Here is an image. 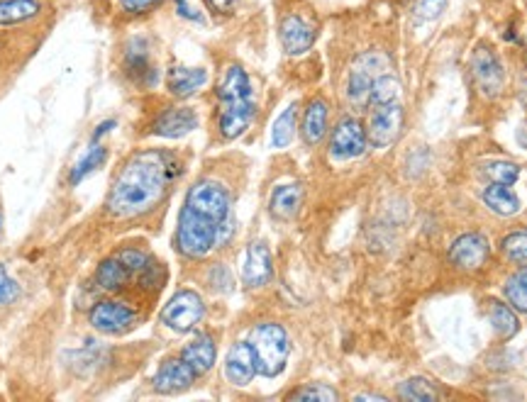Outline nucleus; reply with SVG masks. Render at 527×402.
Wrapping results in <instances>:
<instances>
[{
	"label": "nucleus",
	"mask_w": 527,
	"mask_h": 402,
	"mask_svg": "<svg viewBox=\"0 0 527 402\" xmlns=\"http://www.w3.org/2000/svg\"><path fill=\"white\" fill-rule=\"evenodd\" d=\"M232 225H235L232 217L218 225V222L208 220V217L193 213L184 206V210L178 215V225H176V249L186 258L208 256L210 251L222 246L232 236V232H235Z\"/></svg>",
	"instance_id": "7ed1b4c3"
},
{
	"label": "nucleus",
	"mask_w": 527,
	"mask_h": 402,
	"mask_svg": "<svg viewBox=\"0 0 527 402\" xmlns=\"http://www.w3.org/2000/svg\"><path fill=\"white\" fill-rule=\"evenodd\" d=\"M483 203L486 207H491L496 215H515L520 210V197L512 193L508 186H501V183H493L489 188L483 190Z\"/></svg>",
	"instance_id": "b1692460"
},
{
	"label": "nucleus",
	"mask_w": 527,
	"mask_h": 402,
	"mask_svg": "<svg viewBox=\"0 0 527 402\" xmlns=\"http://www.w3.org/2000/svg\"><path fill=\"white\" fill-rule=\"evenodd\" d=\"M444 8H447V0H418V20L421 23L435 20Z\"/></svg>",
	"instance_id": "4c0bfd02"
},
{
	"label": "nucleus",
	"mask_w": 527,
	"mask_h": 402,
	"mask_svg": "<svg viewBox=\"0 0 527 402\" xmlns=\"http://www.w3.org/2000/svg\"><path fill=\"white\" fill-rule=\"evenodd\" d=\"M184 206L188 207V210H193V213L208 217V220L218 222V225H222L228 217H232V215H229L228 188H225L222 183L213 181V178H200V181L193 183L188 196H186Z\"/></svg>",
	"instance_id": "39448f33"
},
{
	"label": "nucleus",
	"mask_w": 527,
	"mask_h": 402,
	"mask_svg": "<svg viewBox=\"0 0 527 402\" xmlns=\"http://www.w3.org/2000/svg\"><path fill=\"white\" fill-rule=\"evenodd\" d=\"M210 283L215 290H232V276L225 266H215L210 271Z\"/></svg>",
	"instance_id": "a19ab883"
},
{
	"label": "nucleus",
	"mask_w": 527,
	"mask_h": 402,
	"mask_svg": "<svg viewBox=\"0 0 527 402\" xmlns=\"http://www.w3.org/2000/svg\"><path fill=\"white\" fill-rule=\"evenodd\" d=\"M0 227H3V217H0Z\"/></svg>",
	"instance_id": "de8ad7c7"
},
{
	"label": "nucleus",
	"mask_w": 527,
	"mask_h": 402,
	"mask_svg": "<svg viewBox=\"0 0 527 402\" xmlns=\"http://www.w3.org/2000/svg\"><path fill=\"white\" fill-rule=\"evenodd\" d=\"M178 174L174 154L161 149H145L125 161L120 174L115 176L113 188L107 193L106 210L113 220L142 217L159 206L168 186Z\"/></svg>",
	"instance_id": "f257e3e1"
},
{
	"label": "nucleus",
	"mask_w": 527,
	"mask_h": 402,
	"mask_svg": "<svg viewBox=\"0 0 527 402\" xmlns=\"http://www.w3.org/2000/svg\"><path fill=\"white\" fill-rule=\"evenodd\" d=\"M208 84L206 69H191V66H171L167 74V88L174 98H191Z\"/></svg>",
	"instance_id": "aec40b11"
},
{
	"label": "nucleus",
	"mask_w": 527,
	"mask_h": 402,
	"mask_svg": "<svg viewBox=\"0 0 527 402\" xmlns=\"http://www.w3.org/2000/svg\"><path fill=\"white\" fill-rule=\"evenodd\" d=\"M400 100V84H398L396 78L390 76V74H383L374 81L371 85V98L369 103L371 106H381V103H396Z\"/></svg>",
	"instance_id": "c85d7f7f"
},
{
	"label": "nucleus",
	"mask_w": 527,
	"mask_h": 402,
	"mask_svg": "<svg viewBox=\"0 0 527 402\" xmlns=\"http://www.w3.org/2000/svg\"><path fill=\"white\" fill-rule=\"evenodd\" d=\"M367 132L361 127L360 122L351 120H342L332 132V137H329V156L337 161H351V159H360L361 154L367 152Z\"/></svg>",
	"instance_id": "9d476101"
},
{
	"label": "nucleus",
	"mask_w": 527,
	"mask_h": 402,
	"mask_svg": "<svg viewBox=\"0 0 527 402\" xmlns=\"http://www.w3.org/2000/svg\"><path fill=\"white\" fill-rule=\"evenodd\" d=\"M161 0H120V10L125 15H147L159 5Z\"/></svg>",
	"instance_id": "58836bf2"
},
{
	"label": "nucleus",
	"mask_w": 527,
	"mask_h": 402,
	"mask_svg": "<svg viewBox=\"0 0 527 402\" xmlns=\"http://www.w3.org/2000/svg\"><path fill=\"white\" fill-rule=\"evenodd\" d=\"M208 5L215 10V13H220V15H229L235 5H238V0H208Z\"/></svg>",
	"instance_id": "79ce46f5"
},
{
	"label": "nucleus",
	"mask_w": 527,
	"mask_h": 402,
	"mask_svg": "<svg viewBox=\"0 0 527 402\" xmlns=\"http://www.w3.org/2000/svg\"><path fill=\"white\" fill-rule=\"evenodd\" d=\"M522 93H525V103H527V76H525V91Z\"/></svg>",
	"instance_id": "49530a36"
},
{
	"label": "nucleus",
	"mask_w": 527,
	"mask_h": 402,
	"mask_svg": "<svg viewBox=\"0 0 527 402\" xmlns=\"http://www.w3.org/2000/svg\"><path fill=\"white\" fill-rule=\"evenodd\" d=\"M257 376V361L249 342L232 344V349L225 357V378L232 386H249Z\"/></svg>",
	"instance_id": "a211bd4d"
},
{
	"label": "nucleus",
	"mask_w": 527,
	"mask_h": 402,
	"mask_svg": "<svg viewBox=\"0 0 527 402\" xmlns=\"http://www.w3.org/2000/svg\"><path fill=\"white\" fill-rule=\"evenodd\" d=\"M137 281L139 286H145V288L157 290L167 281V271H164V266L157 264V261H149V264L145 266V271L137 276Z\"/></svg>",
	"instance_id": "c9c22d12"
},
{
	"label": "nucleus",
	"mask_w": 527,
	"mask_h": 402,
	"mask_svg": "<svg viewBox=\"0 0 527 402\" xmlns=\"http://www.w3.org/2000/svg\"><path fill=\"white\" fill-rule=\"evenodd\" d=\"M130 278H135V276L125 268L123 261L115 256V254L113 256H107L106 261L98 266V271H96V283H98L103 290H107V293L123 290L125 286L130 283Z\"/></svg>",
	"instance_id": "5701e85b"
},
{
	"label": "nucleus",
	"mask_w": 527,
	"mask_h": 402,
	"mask_svg": "<svg viewBox=\"0 0 527 402\" xmlns=\"http://www.w3.org/2000/svg\"><path fill=\"white\" fill-rule=\"evenodd\" d=\"M198 127V115L191 107H167L164 113L154 120L152 132L159 135V137L167 139H178L193 132Z\"/></svg>",
	"instance_id": "f3484780"
},
{
	"label": "nucleus",
	"mask_w": 527,
	"mask_h": 402,
	"mask_svg": "<svg viewBox=\"0 0 527 402\" xmlns=\"http://www.w3.org/2000/svg\"><path fill=\"white\" fill-rule=\"evenodd\" d=\"M505 297L511 303L512 310L525 312L527 315V271L511 276L505 283Z\"/></svg>",
	"instance_id": "c756f323"
},
{
	"label": "nucleus",
	"mask_w": 527,
	"mask_h": 402,
	"mask_svg": "<svg viewBox=\"0 0 527 402\" xmlns=\"http://www.w3.org/2000/svg\"><path fill=\"white\" fill-rule=\"evenodd\" d=\"M398 395L403 397V400H435L437 393L432 383H428L425 378H410L400 383L398 387Z\"/></svg>",
	"instance_id": "473e14b6"
},
{
	"label": "nucleus",
	"mask_w": 527,
	"mask_h": 402,
	"mask_svg": "<svg viewBox=\"0 0 527 402\" xmlns=\"http://www.w3.org/2000/svg\"><path fill=\"white\" fill-rule=\"evenodd\" d=\"M489 239L479 235V232L459 236L450 249L451 264L457 266V268H464V271H479V268L489 261Z\"/></svg>",
	"instance_id": "f8f14e48"
},
{
	"label": "nucleus",
	"mask_w": 527,
	"mask_h": 402,
	"mask_svg": "<svg viewBox=\"0 0 527 402\" xmlns=\"http://www.w3.org/2000/svg\"><path fill=\"white\" fill-rule=\"evenodd\" d=\"M110 129H115V120H107V122H103V125H98V129L93 132L91 142H100V137H106Z\"/></svg>",
	"instance_id": "37998d69"
},
{
	"label": "nucleus",
	"mask_w": 527,
	"mask_h": 402,
	"mask_svg": "<svg viewBox=\"0 0 527 402\" xmlns=\"http://www.w3.org/2000/svg\"><path fill=\"white\" fill-rule=\"evenodd\" d=\"M315 37H318V32H315V25L310 20H306L303 15L283 17L281 45L286 54H290V56L306 54L315 45Z\"/></svg>",
	"instance_id": "2eb2a0df"
},
{
	"label": "nucleus",
	"mask_w": 527,
	"mask_h": 402,
	"mask_svg": "<svg viewBox=\"0 0 527 402\" xmlns=\"http://www.w3.org/2000/svg\"><path fill=\"white\" fill-rule=\"evenodd\" d=\"M383 74H389V59L383 54L369 52L360 56L350 74V84H347V95H350L351 106H367L371 98V85Z\"/></svg>",
	"instance_id": "0eeeda50"
},
{
	"label": "nucleus",
	"mask_w": 527,
	"mask_h": 402,
	"mask_svg": "<svg viewBox=\"0 0 527 402\" xmlns=\"http://www.w3.org/2000/svg\"><path fill=\"white\" fill-rule=\"evenodd\" d=\"M220 100V113H218V129L225 139H238L245 135L249 125H252L257 106H254L252 81L247 76V71L238 64H229L220 74L218 81V91Z\"/></svg>",
	"instance_id": "f03ea898"
},
{
	"label": "nucleus",
	"mask_w": 527,
	"mask_h": 402,
	"mask_svg": "<svg viewBox=\"0 0 527 402\" xmlns=\"http://www.w3.org/2000/svg\"><path fill=\"white\" fill-rule=\"evenodd\" d=\"M39 0H0V25H20L39 15Z\"/></svg>",
	"instance_id": "393cba45"
},
{
	"label": "nucleus",
	"mask_w": 527,
	"mask_h": 402,
	"mask_svg": "<svg viewBox=\"0 0 527 402\" xmlns=\"http://www.w3.org/2000/svg\"><path fill=\"white\" fill-rule=\"evenodd\" d=\"M115 256L123 261L125 268H127V271H130V274L135 276V278H137V276L142 274V271H145V266L149 264V261H152V258L147 256L145 251L132 249V246H127V249H120L117 254H115Z\"/></svg>",
	"instance_id": "f704fd0d"
},
{
	"label": "nucleus",
	"mask_w": 527,
	"mask_h": 402,
	"mask_svg": "<svg viewBox=\"0 0 527 402\" xmlns=\"http://www.w3.org/2000/svg\"><path fill=\"white\" fill-rule=\"evenodd\" d=\"M249 347L254 351V361H257V373L264 378H276L281 376L286 364H289L290 344L289 334L281 325L276 322H264V325L254 327L249 334Z\"/></svg>",
	"instance_id": "20e7f679"
},
{
	"label": "nucleus",
	"mask_w": 527,
	"mask_h": 402,
	"mask_svg": "<svg viewBox=\"0 0 527 402\" xmlns=\"http://www.w3.org/2000/svg\"><path fill=\"white\" fill-rule=\"evenodd\" d=\"M125 71L142 88L157 84V66L152 64L149 46H147L145 39L137 37L127 45V49H125Z\"/></svg>",
	"instance_id": "4468645a"
},
{
	"label": "nucleus",
	"mask_w": 527,
	"mask_h": 402,
	"mask_svg": "<svg viewBox=\"0 0 527 402\" xmlns=\"http://www.w3.org/2000/svg\"><path fill=\"white\" fill-rule=\"evenodd\" d=\"M274 278V261H271V251L264 242H254L247 249L245 268H242V281L247 288H264L269 281Z\"/></svg>",
	"instance_id": "dca6fc26"
},
{
	"label": "nucleus",
	"mask_w": 527,
	"mask_h": 402,
	"mask_svg": "<svg viewBox=\"0 0 527 402\" xmlns=\"http://www.w3.org/2000/svg\"><path fill=\"white\" fill-rule=\"evenodd\" d=\"M403 106L400 100L396 103H381V106H374V113L369 117V127H367V137L369 142L379 149L383 146L393 145L403 129Z\"/></svg>",
	"instance_id": "6e6552de"
},
{
	"label": "nucleus",
	"mask_w": 527,
	"mask_h": 402,
	"mask_svg": "<svg viewBox=\"0 0 527 402\" xmlns=\"http://www.w3.org/2000/svg\"><path fill=\"white\" fill-rule=\"evenodd\" d=\"M483 176L491 183H501V186H512L520 178V168L511 161H491L483 166Z\"/></svg>",
	"instance_id": "7c9ffc66"
},
{
	"label": "nucleus",
	"mask_w": 527,
	"mask_h": 402,
	"mask_svg": "<svg viewBox=\"0 0 527 402\" xmlns=\"http://www.w3.org/2000/svg\"><path fill=\"white\" fill-rule=\"evenodd\" d=\"M518 142L527 149V125H522V127H520V132H518Z\"/></svg>",
	"instance_id": "c03bdc74"
},
{
	"label": "nucleus",
	"mask_w": 527,
	"mask_h": 402,
	"mask_svg": "<svg viewBox=\"0 0 527 402\" xmlns=\"http://www.w3.org/2000/svg\"><path fill=\"white\" fill-rule=\"evenodd\" d=\"M300 206H303V186H300V183L276 186L271 197H269V210H271L276 220H293V217L299 215Z\"/></svg>",
	"instance_id": "6ab92c4d"
},
{
	"label": "nucleus",
	"mask_w": 527,
	"mask_h": 402,
	"mask_svg": "<svg viewBox=\"0 0 527 402\" xmlns=\"http://www.w3.org/2000/svg\"><path fill=\"white\" fill-rule=\"evenodd\" d=\"M328 117H329V106L322 98H315L308 103L306 113H303V142L308 146L320 145L322 137L328 135Z\"/></svg>",
	"instance_id": "4be33fe9"
},
{
	"label": "nucleus",
	"mask_w": 527,
	"mask_h": 402,
	"mask_svg": "<svg viewBox=\"0 0 527 402\" xmlns=\"http://www.w3.org/2000/svg\"><path fill=\"white\" fill-rule=\"evenodd\" d=\"M196 376H198V373L193 371L184 358H167V361L159 366L157 376H154L152 386L154 390L161 395L184 393V390H188V387L193 386Z\"/></svg>",
	"instance_id": "ddd939ff"
},
{
	"label": "nucleus",
	"mask_w": 527,
	"mask_h": 402,
	"mask_svg": "<svg viewBox=\"0 0 527 402\" xmlns=\"http://www.w3.org/2000/svg\"><path fill=\"white\" fill-rule=\"evenodd\" d=\"M489 319L493 332L501 337V339H512L520 329V322L515 317V312L508 305L498 303V300H491L489 303Z\"/></svg>",
	"instance_id": "a878e982"
},
{
	"label": "nucleus",
	"mask_w": 527,
	"mask_h": 402,
	"mask_svg": "<svg viewBox=\"0 0 527 402\" xmlns=\"http://www.w3.org/2000/svg\"><path fill=\"white\" fill-rule=\"evenodd\" d=\"M471 76H474V84L479 85V91L483 95L493 98L501 93V88H503V66H501L493 49L479 46L471 54Z\"/></svg>",
	"instance_id": "9b49d317"
},
{
	"label": "nucleus",
	"mask_w": 527,
	"mask_h": 402,
	"mask_svg": "<svg viewBox=\"0 0 527 402\" xmlns=\"http://www.w3.org/2000/svg\"><path fill=\"white\" fill-rule=\"evenodd\" d=\"M176 3V13L186 20H193V23H203V13L196 5V0H174Z\"/></svg>",
	"instance_id": "ea45409f"
},
{
	"label": "nucleus",
	"mask_w": 527,
	"mask_h": 402,
	"mask_svg": "<svg viewBox=\"0 0 527 402\" xmlns=\"http://www.w3.org/2000/svg\"><path fill=\"white\" fill-rule=\"evenodd\" d=\"M103 161H106V146L100 145V142H91V149L86 152L84 159L78 161L76 166L71 168V176H69L71 186H76V183L84 181L86 176L93 174V171H96Z\"/></svg>",
	"instance_id": "cd10ccee"
},
{
	"label": "nucleus",
	"mask_w": 527,
	"mask_h": 402,
	"mask_svg": "<svg viewBox=\"0 0 527 402\" xmlns=\"http://www.w3.org/2000/svg\"><path fill=\"white\" fill-rule=\"evenodd\" d=\"M296 117H299L296 106H289L276 117L274 129H271V146L274 149H286L293 142V137H296Z\"/></svg>",
	"instance_id": "bb28decb"
},
{
	"label": "nucleus",
	"mask_w": 527,
	"mask_h": 402,
	"mask_svg": "<svg viewBox=\"0 0 527 402\" xmlns=\"http://www.w3.org/2000/svg\"><path fill=\"white\" fill-rule=\"evenodd\" d=\"M206 317V305L196 290H178L161 310V325H167L174 332H191Z\"/></svg>",
	"instance_id": "423d86ee"
},
{
	"label": "nucleus",
	"mask_w": 527,
	"mask_h": 402,
	"mask_svg": "<svg viewBox=\"0 0 527 402\" xmlns=\"http://www.w3.org/2000/svg\"><path fill=\"white\" fill-rule=\"evenodd\" d=\"M181 358L186 364L191 366L193 371L203 376L215 366V358H218V349H215V339L210 334H198L193 337L191 342L186 344L184 351H181Z\"/></svg>",
	"instance_id": "412c9836"
},
{
	"label": "nucleus",
	"mask_w": 527,
	"mask_h": 402,
	"mask_svg": "<svg viewBox=\"0 0 527 402\" xmlns=\"http://www.w3.org/2000/svg\"><path fill=\"white\" fill-rule=\"evenodd\" d=\"M17 296H20L17 283L10 278L8 271H5V266H0V307H3V305L13 303Z\"/></svg>",
	"instance_id": "e433bc0d"
},
{
	"label": "nucleus",
	"mask_w": 527,
	"mask_h": 402,
	"mask_svg": "<svg viewBox=\"0 0 527 402\" xmlns=\"http://www.w3.org/2000/svg\"><path fill=\"white\" fill-rule=\"evenodd\" d=\"M88 322L100 334H123L135 327L137 312L132 310L127 303H120V300H100L88 312Z\"/></svg>",
	"instance_id": "1a4fd4ad"
},
{
	"label": "nucleus",
	"mask_w": 527,
	"mask_h": 402,
	"mask_svg": "<svg viewBox=\"0 0 527 402\" xmlns=\"http://www.w3.org/2000/svg\"><path fill=\"white\" fill-rule=\"evenodd\" d=\"M501 249L512 264H522L527 266V232L525 229H518V232H511L501 242Z\"/></svg>",
	"instance_id": "2f4dec72"
},
{
	"label": "nucleus",
	"mask_w": 527,
	"mask_h": 402,
	"mask_svg": "<svg viewBox=\"0 0 527 402\" xmlns=\"http://www.w3.org/2000/svg\"><path fill=\"white\" fill-rule=\"evenodd\" d=\"M357 400H386L383 395H357Z\"/></svg>",
	"instance_id": "a18cd8bd"
},
{
	"label": "nucleus",
	"mask_w": 527,
	"mask_h": 402,
	"mask_svg": "<svg viewBox=\"0 0 527 402\" xmlns=\"http://www.w3.org/2000/svg\"><path fill=\"white\" fill-rule=\"evenodd\" d=\"M289 400H320V402H329L337 400V393L332 387L322 386V383H310V386H303L299 390L289 393Z\"/></svg>",
	"instance_id": "72a5a7b5"
}]
</instances>
